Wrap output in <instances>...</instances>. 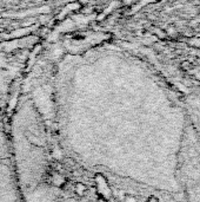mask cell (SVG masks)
Returning <instances> with one entry per match:
<instances>
[{"instance_id":"obj_1","label":"cell","mask_w":200,"mask_h":202,"mask_svg":"<svg viewBox=\"0 0 200 202\" xmlns=\"http://www.w3.org/2000/svg\"><path fill=\"white\" fill-rule=\"evenodd\" d=\"M94 182H95V190H97L98 196L108 201L112 197V190L108 184L107 178L105 177L103 174H95Z\"/></svg>"},{"instance_id":"obj_2","label":"cell","mask_w":200,"mask_h":202,"mask_svg":"<svg viewBox=\"0 0 200 202\" xmlns=\"http://www.w3.org/2000/svg\"><path fill=\"white\" fill-rule=\"evenodd\" d=\"M66 182H67V178H66V176L63 175L61 172H54L53 174H52V176H51V183L53 184L54 187L63 188Z\"/></svg>"},{"instance_id":"obj_3","label":"cell","mask_w":200,"mask_h":202,"mask_svg":"<svg viewBox=\"0 0 200 202\" xmlns=\"http://www.w3.org/2000/svg\"><path fill=\"white\" fill-rule=\"evenodd\" d=\"M73 190L75 193V195L79 197H83L86 195V192H87V187L86 184L83 182H77L74 183V187H73Z\"/></svg>"},{"instance_id":"obj_4","label":"cell","mask_w":200,"mask_h":202,"mask_svg":"<svg viewBox=\"0 0 200 202\" xmlns=\"http://www.w3.org/2000/svg\"><path fill=\"white\" fill-rule=\"evenodd\" d=\"M147 202H160V201H159L156 196H150L147 199Z\"/></svg>"},{"instance_id":"obj_5","label":"cell","mask_w":200,"mask_h":202,"mask_svg":"<svg viewBox=\"0 0 200 202\" xmlns=\"http://www.w3.org/2000/svg\"><path fill=\"white\" fill-rule=\"evenodd\" d=\"M97 202H107V201H106V200H104V199H100V197H99Z\"/></svg>"}]
</instances>
